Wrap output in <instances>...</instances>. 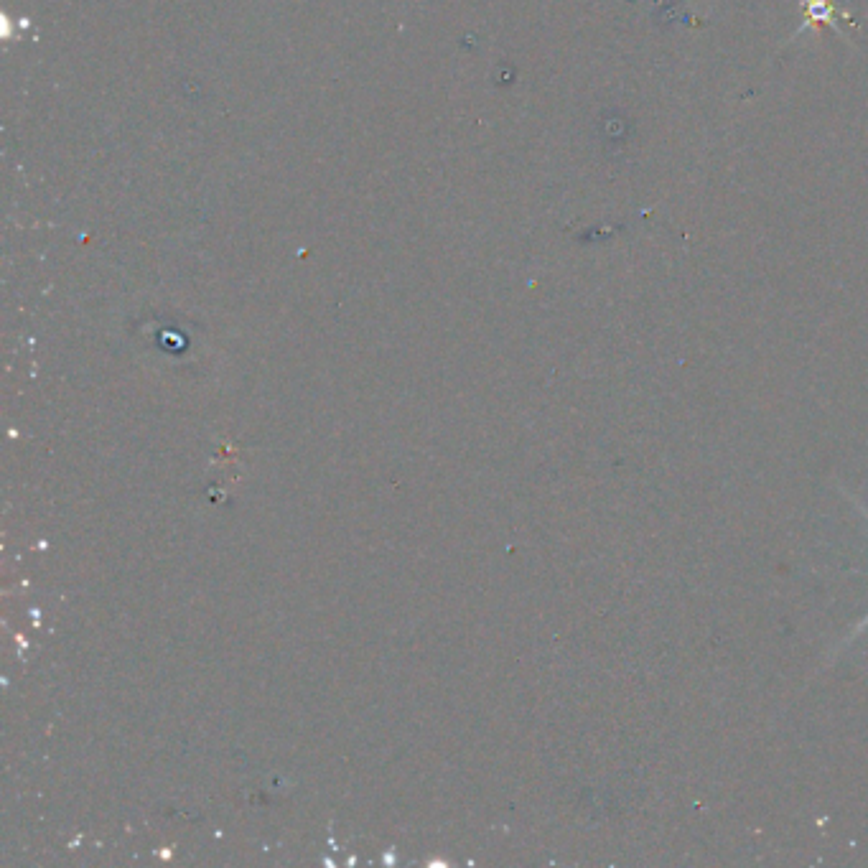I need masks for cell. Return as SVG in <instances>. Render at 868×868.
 <instances>
[{
  "label": "cell",
  "instance_id": "6da1fadb",
  "mask_svg": "<svg viewBox=\"0 0 868 868\" xmlns=\"http://www.w3.org/2000/svg\"><path fill=\"white\" fill-rule=\"evenodd\" d=\"M866 629H868V614H866V616H863V619H861V624H856V627H853V632H851V634H848V642H851V639H853V637H858V634H861V632H866Z\"/></svg>",
  "mask_w": 868,
  "mask_h": 868
},
{
  "label": "cell",
  "instance_id": "7a4b0ae2",
  "mask_svg": "<svg viewBox=\"0 0 868 868\" xmlns=\"http://www.w3.org/2000/svg\"><path fill=\"white\" fill-rule=\"evenodd\" d=\"M856 507H858V510H861V512H863V517H866V520H868V507H863V504H861V502H858V499H856Z\"/></svg>",
  "mask_w": 868,
  "mask_h": 868
}]
</instances>
